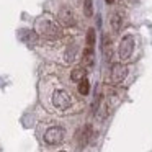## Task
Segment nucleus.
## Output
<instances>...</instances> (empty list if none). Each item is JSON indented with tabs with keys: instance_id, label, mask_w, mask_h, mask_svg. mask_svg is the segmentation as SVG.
Masks as SVG:
<instances>
[{
	"instance_id": "obj_1",
	"label": "nucleus",
	"mask_w": 152,
	"mask_h": 152,
	"mask_svg": "<svg viewBox=\"0 0 152 152\" xmlns=\"http://www.w3.org/2000/svg\"><path fill=\"white\" fill-rule=\"evenodd\" d=\"M38 33L41 34L43 38H46V39H59L61 36H62V30H61V26L56 23V21L53 20H39L38 21Z\"/></svg>"
},
{
	"instance_id": "obj_2",
	"label": "nucleus",
	"mask_w": 152,
	"mask_h": 152,
	"mask_svg": "<svg viewBox=\"0 0 152 152\" xmlns=\"http://www.w3.org/2000/svg\"><path fill=\"white\" fill-rule=\"evenodd\" d=\"M53 105L56 106L57 110L64 111V110L70 108L72 98H70V95L66 92V90H56V92L53 93Z\"/></svg>"
},
{
	"instance_id": "obj_3",
	"label": "nucleus",
	"mask_w": 152,
	"mask_h": 152,
	"mask_svg": "<svg viewBox=\"0 0 152 152\" xmlns=\"http://www.w3.org/2000/svg\"><path fill=\"white\" fill-rule=\"evenodd\" d=\"M64 141V129L59 126H53L44 132V142L48 145H57Z\"/></svg>"
},
{
	"instance_id": "obj_4",
	"label": "nucleus",
	"mask_w": 152,
	"mask_h": 152,
	"mask_svg": "<svg viewBox=\"0 0 152 152\" xmlns=\"http://www.w3.org/2000/svg\"><path fill=\"white\" fill-rule=\"evenodd\" d=\"M132 51H134V38L131 36V34H128V36H124L121 39V43H119V57H121L123 61L129 59L132 54Z\"/></svg>"
},
{
	"instance_id": "obj_5",
	"label": "nucleus",
	"mask_w": 152,
	"mask_h": 152,
	"mask_svg": "<svg viewBox=\"0 0 152 152\" xmlns=\"http://www.w3.org/2000/svg\"><path fill=\"white\" fill-rule=\"evenodd\" d=\"M92 136H93V129H92V126L90 124H85V126H82V128L77 131V144H79V147L82 149V147H85L87 144L90 142V139H92Z\"/></svg>"
},
{
	"instance_id": "obj_6",
	"label": "nucleus",
	"mask_w": 152,
	"mask_h": 152,
	"mask_svg": "<svg viewBox=\"0 0 152 152\" xmlns=\"http://www.w3.org/2000/svg\"><path fill=\"white\" fill-rule=\"evenodd\" d=\"M129 69L124 66V64H113L111 67V82L113 83H121L123 80L126 79Z\"/></svg>"
},
{
	"instance_id": "obj_7",
	"label": "nucleus",
	"mask_w": 152,
	"mask_h": 152,
	"mask_svg": "<svg viewBox=\"0 0 152 152\" xmlns=\"http://www.w3.org/2000/svg\"><path fill=\"white\" fill-rule=\"evenodd\" d=\"M57 18H59V23L64 25V26H74V25H75V15H74V12L70 10L69 7L61 8Z\"/></svg>"
},
{
	"instance_id": "obj_8",
	"label": "nucleus",
	"mask_w": 152,
	"mask_h": 152,
	"mask_svg": "<svg viewBox=\"0 0 152 152\" xmlns=\"http://www.w3.org/2000/svg\"><path fill=\"white\" fill-rule=\"evenodd\" d=\"M20 38L26 44H30V46H34V44H36V41H38V34L34 33V31H31V30H21Z\"/></svg>"
},
{
	"instance_id": "obj_9",
	"label": "nucleus",
	"mask_w": 152,
	"mask_h": 152,
	"mask_svg": "<svg viewBox=\"0 0 152 152\" xmlns=\"http://www.w3.org/2000/svg\"><path fill=\"white\" fill-rule=\"evenodd\" d=\"M70 79L74 80V82H82L83 79H87V70L83 69V67H75V69L70 72Z\"/></svg>"
},
{
	"instance_id": "obj_10",
	"label": "nucleus",
	"mask_w": 152,
	"mask_h": 152,
	"mask_svg": "<svg viewBox=\"0 0 152 152\" xmlns=\"http://www.w3.org/2000/svg\"><path fill=\"white\" fill-rule=\"evenodd\" d=\"M121 26H123V17L119 13H115L111 17V28H113V31L118 33V31L121 30Z\"/></svg>"
},
{
	"instance_id": "obj_11",
	"label": "nucleus",
	"mask_w": 152,
	"mask_h": 152,
	"mask_svg": "<svg viewBox=\"0 0 152 152\" xmlns=\"http://www.w3.org/2000/svg\"><path fill=\"white\" fill-rule=\"evenodd\" d=\"M93 61H95V54H93V49L90 48H85V53H83V62L88 67L93 66Z\"/></svg>"
},
{
	"instance_id": "obj_12",
	"label": "nucleus",
	"mask_w": 152,
	"mask_h": 152,
	"mask_svg": "<svg viewBox=\"0 0 152 152\" xmlns=\"http://www.w3.org/2000/svg\"><path fill=\"white\" fill-rule=\"evenodd\" d=\"M79 93L80 95H88L90 93V82H88V79H83L82 82H79Z\"/></svg>"
},
{
	"instance_id": "obj_13",
	"label": "nucleus",
	"mask_w": 152,
	"mask_h": 152,
	"mask_svg": "<svg viewBox=\"0 0 152 152\" xmlns=\"http://www.w3.org/2000/svg\"><path fill=\"white\" fill-rule=\"evenodd\" d=\"M75 54H77V46L75 44H70V46L67 48V53H66V61L67 62H72V61L75 59Z\"/></svg>"
},
{
	"instance_id": "obj_14",
	"label": "nucleus",
	"mask_w": 152,
	"mask_h": 152,
	"mask_svg": "<svg viewBox=\"0 0 152 152\" xmlns=\"http://www.w3.org/2000/svg\"><path fill=\"white\" fill-rule=\"evenodd\" d=\"M87 48H90V49L95 48V30L93 28H90L87 33Z\"/></svg>"
},
{
	"instance_id": "obj_15",
	"label": "nucleus",
	"mask_w": 152,
	"mask_h": 152,
	"mask_svg": "<svg viewBox=\"0 0 152 152\" xmlns=\"http://www.w3.org/2000/svg\"><path fill=\"white\" fill-rule=\"evenodd\" d=\"M83 13H85V17H92L93 15V2L92 0H83Z\"/></svg>"
},
{
	"instance_id": "obj_16",
	"label": "nucleus",
	"mask_w": 152,
	"mask_h": 152,
	"mask_svg": "<svg viewBox=\"0 0 152 152\" xmlns=\"http://www.w3.org/2000/svg\"><path fill=\"white\" fill-rule=\"evenodd\" d=\"M113 2H115V0H106V4H113Z\"/></svg>"
},
{
	"instance_id": "obj_17",
	"label": "nucleus",
	"mask_w": 152,
	"mask_h": 152,
	"mask_svg": "<svg viewBox=\"0 0 152 152\" xmlns=\"http://www.w3.org/2000/svg\"><path fill=\"white\" fill-rule=\"evenodd\" d=\"M59 152H64V151H59Z\"/></svg>"
}]
</instances>
